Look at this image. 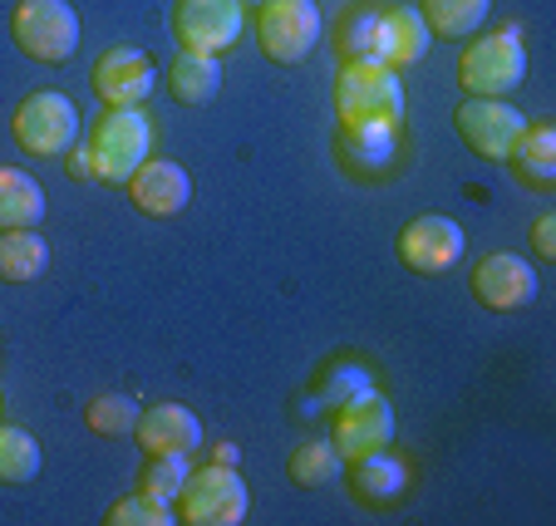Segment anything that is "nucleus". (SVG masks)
I'll return each mask as SVG.
<instances>
[{
  "instance_id": "2eb2a0df",
  "label": "nucleus",
  "mask_w": 556,
  "mask_h": 526,
  "mask_svg": "<svg viewBox=\"0 0 556 526\" xmlns=\"http://www.w3.org/2000/svg\"><path fill=\"white\" fill-rule=\"evenodd\" d=\"M134 438L148 458L163 453H198L202 448V419L188 403H153V409L138 413Z\"/></svg>"
},
{
  "instance_id": "f3484780",
  "label": "nucleus",
  "mask_w": 556,
  "mask_h": 526,
  "mask_svg": "<svg viewBox=\"0 0 556 526\" xmlns=\"http://www.w3.org/2000/svg\"><path fill=\"white\" fill-rule=\"evenodd\" d=\"M168 94L188 108H202L222 94V54H198L178 50V60L168 64Z\"/></svg>"
},
{
  "instance_id": "412c9836",
  "label": "nucleus",
  "mask_w": 556,
  "mask_h": 526,
  "mask_svg": "<svg viewBox=\"0 0 556 526\" xmlns=\"http://www.w3.org/2000/svg\"><path fill=\"white\" fill-rule=\"evenodd\" d=\"M45 266H50V242L40 236V227L0 232V281L25 285L35 275H45Z\"/></svg>"
},
{
  "instance_id": "dca6fc26",
  "label": "nucleus",
  "mask_w": 556,
  "mask_h": 526,
  "mask_svg": "<svg viewBox=\"0 0 556 526\" xmlns=\"http://www.w3.org/2000/svg\"><path fill=\"white\" fill-rule=\"evenodd\" d=\"M429 44H433V35L424 25L419 5H389V11H379V64L409 69V64H419L429 54Z\"/></svg>"
},
{
  "instance_id": "f8f14e48",
  "label": "nucleus",
  "mask_w": 556,
  "mask_h": 526,
  "mask_svg": "<svg viewBox=\"0 0 556 526\" xmlns=\"http://www.w3.org/2000/svg\"><path fill=\"white\" fill-rule=\"evenodd\" d=\"M157 89V69L138 44H114L94 64V94L109 108H143V99Z\"/></svg>"
},
{
  "instance_id": "c85d7f7f",
  "label": "nucleus",
  "mask_w": 556,
  "mask_h": 526,
  "mask_svg": "<svg viewBox=\"0 0 556 526\" xmlns=\"http://www.w3.org/2000/svg\"><path fill=\"white\" fill-rule=\"evenodd\" d=\"M365 369H355V364H345V369H336V380H330L326 384V394H320V399H326V403H345L350 399V394H355V389H365Z\"/></svg>"
},
{
  "instance_id": "7ed1b4c3",
  "label": "nucleus",
  "mask_w": 556,
  "mask_h": 526,
  "mask_svg": "<svg viewBox=\"0 0 556 526\" xmlns=\"http://www.w3.org/2000/svg\"><path fill=\"white\" fill-rule=\"evenodd\" d=\"M153 158V124H148L143 108H109L94 124L89 138V163H94V178L109 188H128L143 163Z\"/></svg>"
},
{
  "instance_id": "2f4dec72",
  "label": "nucleus",
  "mask_w": 556,
  "mask_h": 526,
  "mask_svg": "<svg viewBox=\"0 0 556 526\" xmlns=\"http://www.w3.org/2000/svg\"><path fill=\"white\" fill-rule=\"evenodd\" d=\"M217 463L237 467V448H231V442H217Z\"/></svg>"
},
{
  "instance_id": "7c9ffc66",
  "label": "nucleus",
  "mask_w": 556,
  "mask_h": 526,
  "mask_svg": "<svg viewBox=\"0 0 556 526\" xmlns=\"http://www.w3.org/2000/svg\"><path fill=\"white\" fill-rule=\"evenodd\" d=\"M64 158H70V178H74V182L94 178V163H89V143H74L70 153H64Z\"/></svg>"
},
{
  "instance_id": "5701e85b",
  "label": "nucleus",
  "mask_w": 556,
  "mask_h": 526,
  "mask_svg": "<svg viewBox=\"0 0 556 526\" xmlns=\"http://www.w3.org/2000/svg\"><path fill=\"white\" fill-rule=\"evenodd\" d=\"M286 473H291L295 487H330L340 473H345V458H340L336 438H305L291 453Z\"/></svg>"
},
{
  "instance_id": "aec40b11",
  "label": "nucleus",
  "mask_w": 556,
  "mask_h": 526,
  "mask_svg": "<svg viewBox=\"0 0 556 526\" xmlns=\"http://www.w3.org/2000/svg\"><path fill=\"white\" fill-rule=\"evenodd\" d=\"M45 221V188L25 168H0V232Z\"/></svg>"
},
{
  "instance_id": "6e6552de",
  "label": "nucleus",
  "mask_w": 556,
  "mask_h": 526,
  "mask_svg": "<svg viewBox=\"0 0 556 526\" xmlns=\"http://www.w3.org/2000/svg\"><path fill=\"white\" fill-rule=\"evenodd\" d=\"M256 40H262L266 60L301 64L320 44V5L315 0H262Z\"/></svg>"
},
{
  "instance_id": "f257e3e1",
  "label": "nucleus",
  "mask_w": 556,
  "mask_h": 526,
  "mask_svg": "<svg viewBox=\"0 0 556 526\" xmlns=\"http://www.w3.org/2000/svg\"><path fill=\"white\" fill-rule=\"evenodd\" d=\"M404 94L400 69H389L379 60H345L336 79V114H340V138L355 153V163L384 168L404 128Z\"/></svg>"
},
{
  "instance_id": "4468645a",
  "label": "nucleus",
  "mask_w": 556,
  "mask_h": 526,
  "mask_svg": "<svg viewBox=\"0 0 556 526\" xmlns=\"http://www.w3.org/2000/svg\"><path fill=\"white\" fill-rule=\"evenodd\" d=\"M128 202H134L143 217H178V211L192 202L188 168L173 158H148L143 168L128 178Z\"/></svg>"
},
{
  "instance_id": "bb28decb",
  "label": "nucleus",
  "mask_w": 556,
  "mask_h": 526,
  "mask_svg": "<svg viewBox=\"0 0 556 526\" xmlns=\"http://www.w3.org/2000/svg\"><path fill=\"white\" fill-rule=\"evenodd\" d=\"M188 473H192V453L148 458V467H143V487H138V492L163 497V502H178V492L188 487Z\"/></svg>"
},
{
  "instance_id": "0eeeda50",
  "label": "nucleus",
  "mask_w": 556,
  "mask_h": 526,
  "mask_svg": "<svg viewBox=\"0 0 556 526\" xmlns=\"http://www.w3.org/2000/svg\"><path fill=\"white\" fill-rule=\"evenodd\" d=\"M453 124H458L463 143L488 163H513L517 138L527 133V114L517 104H507V99H472L468 94L458 104V114H453Z\"/></svg>"
},
{
  "instance_id": "393cba45",
  "label": "nucleus",
  "mask_w": 556,
  "mask_h": 526,
  "mask_svg": "<svg viewBox=\"0 0 556 526\" xmlns=\"http://www.w3.org/2000/svg\"><path fill=\"white\" fill-rule=\"evenodd\" d=\"M138 413H143V403H138L134 394H94V399L85 403V423L99 438H124V433H134Z\"/></svg>"
},
{
  "instance_id": "a878e982",
  "label": "nucleus",
  "mask_w": 556,
  "mask_h": 526,
  "mask_svg": "<svg viewBox=\"0 0 556 526\" xmlns=\"http://www.w3.org/2000/svg\"><path fill=\"white\" fill-rule=\"evenodd\" d=\"M340 60H379V11L359 5L340 21Z\"/></svg>"
},
{
  "instance_id": "20e7f679",
  "label": "nucleus",
  "mask_w": 556,
  "mask_h": 526,
  "mask_svg": "<svg viewBox=\"0 0 556 526\" xmlns=\"http://www.w3.org/2000/svg\"><path fill=\"white\" fill-rule=\"evenodd\" d=\"M252 512V492H247V477L227 463L212 467H192L188 487L178 492V522L188 526H242Z\"/></svg>"
},
{
  "instance_id": "cd10ccee",
  "label": "nucleus",
  "mask_w": 556,
  "mask_h": 526,
  "mask_svg": "<svg viewBox=\"0 0 556 526\" xmlns=\"http://www.w3.org/2000/svg\"><path fill=\"white\" fill-rule=\"evenodd\" d=\"M104 522L109 526H173L178 512H173V502H163V497L134 492V497H118V502L104 512Z\"/></svg>"
},
{
  "instance_id": "423d86ee",
  "label": "nucleus",
  "mask_w": 556,
  "mask_h": 526,
  "mask_svg": "<svg viewBox=\"0 0 556 526\" xmlns=\"http://www.w3.org/2000/svg\"><path fill=\"white\" fill-rule=\"evenodd\" d=\"M11 133L35 158H64L79 143V108H74V99L54 94V89H40L15 108Z\"/></svg>"
},
{
  "instance_id": "4be33fe9",
  "label": "nucleus",
  "mask_w": 556,
  "mask_h": 526,
  "mask_svg": "<svg viewBox=\"0 0 556 526\" xmlns=\"http://www.w3.org/2000/svg\"><path fill=\"white\" fill-rule=\"evenodd\" d=\"M40 442L30 428H15V423H0V483L5 487H25L40 477Z\"/></svg>"
},
{
  "instance_id": "39448f33",
  "label": "nucleus",
  "mask_w": 556,
  "mask_h": 526,
  "mask_svg": "<svg viewBox=\"0 0 556 526\" xmlns=\"http://www.w3.org/2000/svg\"><path fill=\"white\" fill-rule=\"evenodd\" d=\"M11 35L30 60L64 64L79 50V11L70 0H21L11 11Z\"/></svg>"
},
{
  "instance_id": "f03ea898",
  "label": "nucleus",
  "mask_w": 556,
  "mask_h": 526,
  "mask_svg": "<svg viewBox=\"0 0 556 526\" xmlns=\"http://www.w3.org/2000/svg\"><path fill=\"white\" fill-rule=\"evenodd\" d=\"M458 85L472 99H507L527 85V40L517 25L493 35H472L458 60Z\"/></svg>"
},
{
  "instance_id": "b1692460",
  "label": "nucleus",
  "mask_w": 556,
  "mask_h": 526,
  "mask_svg": "<svg viewBox=\"0 0 556 526\" xmlns=\"http://www.w3.org/2000/svg\"><path fill=\"white\" fill-rule=\"evenodd\" d=\"M513 163L527 182H536V188L556 182V128L552 124H527V133L517 138V147H513Z\"/></svg>"
},
{
  "instance_id": "ddd939ff",
  "label": "nucleus",
  "mask_w": 556,
  "mask_h": 526,
  "mask_svg": "<svg viewBox=\"0 0 556 526\" xmlns=\"http://www.w3.org/2000/svg\"><path fill=\"white\" fill-rule=\"evenodd\" d=\"M472 295H478V306L513 316V310H527L536 300V271L517 252H493L472 271Z\"/></svg>"
},
{
  "instance_id": "c756f323",
  "label": "nucleus",
  "mask_w": 556,
  "mask_h": 526,
  "mask_svg": "<svg viewBox=\"0 0 556 526\" xmlns=\"http://www.w3.org/2000/svg\"><path fill=\"white\" fill-rule=\"evenodd\" d=\"M532 246H536V256H542V261H552V256H556V217H552V211H546V217H536Z\"/></svg>"
},
{
  "instance_id": "9d476101",
  "label": "nucleus",
  "mask_w": 556,
  "mask_h": 526,
  "mask_svg": "<svg viewBox=\"0 0 556 526\" xmlns=\"http://www.w3.org/2000/svg\"><path fill=\"white\" fill-rule=\"evenodd\" d=\"M389 442H394V403H389L375 384H365V389H355L345 403H340L336 448L345 463H355V458L379 453Z\"/></svg>"
},
{
  "instance_id": "1a4fd4ad",
  "label": "nucleus",
  "mask_w": 556,
  "mask_h": 526,
  "mask_svg": "<svg viewBox=\"0 0 556 526\" xmlns=\"http://www.w3.org/2000/svg\"><path fill=\"white\" fill-rule=\"evenodd\" d=\"M247 25V0H178L173 11V35L182 50L222 54L242 40Z\"/></svg>"
},
{
  "instance_id": "9b49d317",
  "label": "nucleus",
  "mask_w": 556,
  "mask_h": 526,
  "mask_svg": "<svg viewBox=\"0 0 556 526\" xmlns=\"http://www.w3.org/2000/svg\"><path fill=\"white\" fill-rule=\"evenodd\" d=\"M468 252V236L453 217H439V211H424L400 232V261L409 266L414 275H443L463 261Z\"/></svg>"
},
{
  "instance_id": "6ab92c4d",
  "label": "nucleus",
  "mask_w": 556,
  "mask_h": 526,
  "mask_svg": "<svg viewBox=\"0 0 556 526\" xmlns=\"http://www.w3.org/2000/svg\"><path fill=\"white\" fill-rule=\"evenodd\" d=\"M419 15L433 40H472V35H483L493 0H419Z\"/></svg>"
},
{
  "instance_id": "a211bd4d",
  "label": "nucleus",
  "mask_w": 556,
  "mask_h": 526,
  "mask_svg": "<svg viewBox=\"0 0 556 526\" xmlns=\"http://www.w3.org/2000/svg\"><path fill=\"white\" fill-rule=\"evenodd\" d=\"M350 487H355L359 502L384 506L409 487V467H404L400 458H389V448H379V453H365L350 463Z\"/></svg>"
}]
</instances>
